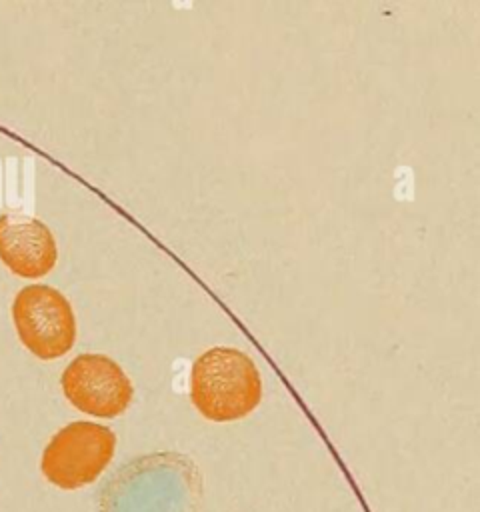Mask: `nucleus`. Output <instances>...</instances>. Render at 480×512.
<instances>
[{
	"mask_svg": "<svg viewBox=\"0 0 480 512\" xmlns=\"http://www.w3.org/2000/svg\"><path fill=\"white\" fill-rule=\"evenodd\" d=\"M20 342L38 358L64 356L76 340V318L66 296L48 284L20 288L12 302Z\"/></svg>",
	"mask_w": 480,
	"mask_h": 512,
	"instance_id": "nucleus-4",
	"label": "nucleus"
},
{
	"mask_svg": "<svg viewBox=\"0 0 480 512\" xmlns=\"http://www.w3.org/2000/svg\"><path fill=\"white\" fill-rule=\"evenodd\" d=\"M58 258L50 228L28 214H0V260L22 278L48 274Z\"/></svg>",
	"mask_w": 480,
	"mask_h": 512,
	"instance_id": "nucleus-6",
	"label": "nucleus"
},
{
	"mask_svg": "<svg viewBox=\"0 0 480 512\" xmlns=\"http://www.w3.org/2000/svg\"><path fill=\"white\" fill-rule=\"evenodd\" d=\"M116 434L102 424L78 420L60 428L44 448L42 474L64 490L94 482L110 464Z\"/></svg>",
	"mask_w": 480,
	"mask_h": 512,
	"instance_id": "nucleus-3",
	"label": "nucleus"
},
{
	"mask_svg": "<svg viewBox=\"0 0 480 512\" xmlns=\"http://www.w3.org/2000/svg\"><path fill=\"white\" fill-rule=\"evenodd\" d=\"M62 392L78 410L114 418L132 400V382L124 370L106 354L86 352L76 356L62 372Z\"/></svg>",
	"mask_w": 480,
	"mask_h": 512,
	"instance_id": "nucleus-5",
	"label": "nucleus"
},
{
	"mask_svg": "<svg viewBox=\"0 0 480 512\" xmlns=\"http://www.w3.org/2000/svg\"><path fill=\"white\" fill-rule=\"evenodd\" d=\"M202 476L182 454L140 456L110 476L98 496V512H198Z\"/></svg>",
	"mask_w": 480,
	"mask_h": 512,
	"instance_id": "nucleus-1",
	"label": "nucleus"
},
{
	"mask_svg": "<svg viewBox=\"0 0 480 512\" xmlns=\"http://www.w3.org/2000/svg\"><path fill=\"white\" fill-rule=\"evenodd\" d=\"M262 398V380L254 360L228 346L202 352L190 370V400L214 422H230L250 414Z\"/></svg>",
	"mask_w": 480,
	"mask_h": 512,
	"instance_id": "nucleus-2",
	"label": "nucleus"
}]
</instances>
